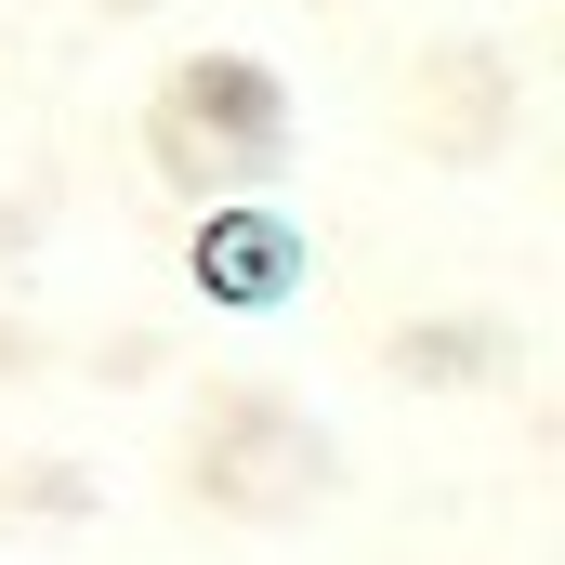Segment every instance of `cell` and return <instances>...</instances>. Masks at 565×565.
<instances>
[{
    "instance_id": "6da1fadb",
    "label": "cell",
    "mask_w": 565,
    "mask_h": 565,
    "mask_svg": "<svg viewBox=\"0 0 565 565\" xmlns=\"http://www.w3.org/2000/svg\"><path fill=\"white\" fill-rule=\"evenodd\" d=\"M198 264H211V289H277L289 277V237H277V224H211Z\"/></svg>"
}]
</instances>
